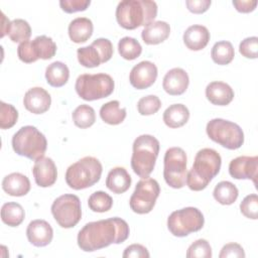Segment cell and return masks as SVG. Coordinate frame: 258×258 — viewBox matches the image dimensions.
Here are the masks:
<instances>
[{
	"mask_svg": "<svg viewBox=\"0 0 258 258\" xmlns=\"http://www.w3.org/2000/svg\"><path fill=\"white\" fill-rule=\"evenodd\" d=\"M170 34V26L165 21H153L141 32L142 40L149 45L159 44L163 42Z\"/></svg>",
	"mask_w": 258,
	"mask_h": 258,
	"instance_id": "obj_23",
	"label": "cell"
},
{
	"mask_svg": "<svg viewBox=\"0 0 258 258\" xmlns=\"http://www.w3.org/2000/svg\"><path fill=\"white\" fill-rule=\"evenodd\" d=\"M211 38L208 28L204 25L195 24L189 26L183 33V42L190 50H201L207 46Z\"/></svg>",
	"mask_w": 258,
	"mask_h": 258,
	"instance_id": "obj_20",
	"label": "cell"
},
{
	"mask_svg": "<svg viewBox=\"0 0 258 258\" xmlns=\"http://www.w3.org/2000/svg\"><path fill=\"white\" fill-rule=\"evenodd\" d=\"M118 51L124 59L133 60L141 54L142 46L135 38L125 36L118 42Z\"/></svg>",
	"mask_w": 258,
	"mask_h": 258,
	"instance_id": "obj_34",
	"label": "cell"
},
{
	"mask_svg": "<svg viewBox=\"0 0 258 258\" xmlns=\"http://www.w3.org/2000/svg\"><path fill=\"white\" fill-rule=\"evenodd\" d=\"M25 217L22 206L18 203H5L1 208V220L9 227L19 226Z\"/></svg>",
	"mask_w": 258,
	"mask_h": 258,
	"instance_id": "obj_30",
	"label": "cell"
},
{
	"mask_svg": "<svg viewBox=\"0 0 258 258\" xmlns=\"http://www.w3.org/2000/svg\"><path fill=\"white\" fill-rule=\"evenodd\" d=\"M17 54H18L19 59L26 63L34 62L38 59L33 50L31 40H26V41L21 42L17 47Z\"/></svg>",
	"mask_w": 258,
	"mask_h": 258,
	"instance_id": "obj_42",
	"label": "cell"
},
{
	"mask_svg": "<svg viewBox=\"0 0 258 258\" xmlns=\"http://www.w3.org/2000/svg\"><path fill=\"white\" fill-rule=\"evenodd\" d=\"M131 176L124 167L112 168L106 178V186L114 194L120 195L127 191L131 185Z\"/></svg>",
	"mask_w": 258,
	"mask_h": 258,
	"instance_id": "obj_24",
	"label": "cell"
},
{
	"mask_svg": "<svg viewBox=\"0 0 258 258\" xmlns=\"http://www.w3.org/2000/svg\"><path fill=\"white\" fill-rule=\"evenodd\" d=\"M115 88L113 78L108 74H83L78 77L75 89L85 101H95L110 96Z\"/></svg>",
	"mask_w": 258,
	"mask_h": 258,
	"instance_id": "obj_7",
	"label": "cell"
},
{
	"mask_svg": "<svg viewBox=\"0 0 258 258\" xmlns=\"http://www.w3.org/2000/svg\"><path fill=\"white\" fill-rule=\"evenodd\" d=\"M212 4L211 0H186L185 5L187 9L195 14L206 12Z\"/></svg>",
	"mask_w": 258,
	"mask_h": 258,
	"instance_id": "obj_46",
	"label": "cell"
},
{
	"mask_svg": "<svg viewBox=\"0 0 258 258\" xmlns=\"http://www.w3.org/2000/svg\"><path fill=\"white\" fill-rule=\"evenodd\" d=\"M229 173L236 179H251L257 184L258 156H239L230 161Z\"/></svg>",
	"mask_w": 258,
	"mask_h": 258,
	"instance_id": "obj_14",
	"label": "cell"
},
{
	"mask_svg": "<svg viewBox=\"0 0 258 258\" xmlns=\"http://www.w3.org/2000/svg\"><path fill=\"white\" fill-rule=\"evenodd\" d=\"M205 224L203 213L194 207L172 212L167 219V229L175 237H185L200 231Z\"/></svg>",
	"mask_w": 258,
	"mask_h": 258,
	"instance_id": "obj_9",
	"label": "cell"
},
{
	"mask_svg": "<svg viewBox=\"0 0 258 258\" xmlns=\"http://www.w3.org/2000/svg\"><path fill=\"white\" fill-rule=\"evenodd\" d=\"M35 183L40 187H48L54 184L57 178V169L54 161L49 157H41L35 160L32 168Z\"/></svg>",
	"mask_w": 258,
	"mask_h": 258,
	"instance_id": "obj_16",
	"label": "cell"
},
{
	"mask_svg": "<svg viewBox=\"0 0 258 258\" xmlns=\"http://www.w3.org/2000/svg\"><path fill=\"white\" fill-rule=\"evenodd\" d=\"M159 147V141L149 134L140 135L134 140L131 167L138 176L148 177L153 171Z\"/></svg>",
	"mask_w": 258,
	"mask_h": 258,
	"instance_id": "obj_4",
	"label": "cell"
},
{
	"mask_svg": "<svg viewBox=\"0 0 258 258\" xmlns=\"http://www.w3.org/2000/svg\"><path fill=\"white\" fill-rule=\"evenodd\" d=\"M130 229L127 222L114 217L106 220L90 222L79 232L77 242L81 250L93 252L110 246L120 244L127 240Z\"/></svg>",
	"mask_w": 258,
	"mask_h": 258,
	"instance_id": "obj_1",
	"label": "cell"
},
{
	"mask_svg": "<svg viewBox=\"0 0 258 258\" xmlns=\"http://www.w3.org/2000/svg\"><path fill=\"white\" fill-rule=\"evenodd\" d=\"M206 131L211 140L230 150L238 149L244 143V133L241 127L225 119L216 118L210 120Z\"/></svg>",
	"mask_w": 258,
	"mask_h": 258,
	"instance_id": "obj_8",
	"label": "cell"
},
{
	"mask_svg": "<svg viewBox=\"0 0 258 258\" xmlns=\"http://www.w3.org/2000/svg\"><path fill=\"white\" fill-rule=\"evenodd\" d=\"M89 208L96 213H105L111 210L113 206V199L105 191L99 190L93 192L88 200Z\"/></svg>",
	"mask_w": 258,
	"mask_h": 258,
	"instance_id": "obj_36",
	"label": "cell"
},
{
	"mask_svg": "<svg viewBox=\"0 0 258 258\" xmlns=\"http://www.w3.org/2000/svg\"><path fill=\"white\" fill-rule=\"evenodd\" d=\"M161 107V101L155 95L142 97L137 103V109L140 115L149 116L155 114Z\"/></svg>",
	"mask_w": 258,
	"mask_h": 258,
	"instance_id": "obj_38",
	"label": "cell"
},
{
	"mask_svg": "<svg viewBox=\"0 0 258 258\" xmlns=\"http://www.w3.org/2000/svg\"><path fill=\"white\" fill-rule=\"evenodd\" d=\"M159 194L160 187L155 179L151 177L140 179L129 201L131 210L139 215L150 213L155 206Z\"/></svg>",
	"mask_w": 258,
	"mask_h": 258,
	"instance_id": "obj_12",
	"label": "cell"
},
{
	"mask_svg": "<svg viewBox=\"0 0 258 258\" xmlns=\"http://www.w3.org/2000/svg\"><path fill=\"white\" fill-rule=\"evenodd\" d=\"M157 15V4L150 0H123L116 8V20L125 29L147 26Z\"/></svg>",
	"mask_w": 258,
	"mask_h": 258,
	"instance_id": "obj_3",
	"label": "cell"
},
{
	"mask_svg": "<svg viewBox=\"0 0 258 258\" xmlns=\"http://www.w3.org/2000/svg\"><path fill=\"white\" fill-rule=\"evenodd\" d=\"M240 53L247 58H257L258 55V37L251 36L243 39L239 45Z\"/></svg>",
	"mask_w": 258,
	"mask_h": 258,
	"instance_id": "obj_41",
	"label": "cell"
},
{
	"mask_svg": "<svg viewBox=\"0 0 258 258\" xmlns=\"http://www.w3.org/2000/svg\"><path fill=\"white\" fill-rule=\"evenodd\" d=\"M18 119V112L11 104L0 102V128L9 129L13 127Z\"/></svg>",
	"mask_w": 258,
	"mask_h": 258,
	"instance_id": "obj_37",
	"label": "cell"
},
{
	"mask_svg": "<svg viewBox=\"0 0 258 258\" xmlns=\"http://www.w3.org/2000/svg\"><path fill=\"white\" fill-rule=\"evenodd\" d=\"M211 56L214 62L220 66H225L229 64L233 60L235 56V50L230 41L222 40L214 44L212 47Z\"/></svg>",
	"mask_w": 258,
	"mask_h": 258,
	"instance_id": "obj_32",
	"label": "cell"
},
{
	"mask_svg": "<svg viewBox=\"0 0 258 258\" xmlns=\"http://www.w3.org/2000/svg\"><path fill=\"white\" fill-rule=\"evenodd\" d=\"M100 117L105 123L109 125H118L125 120L126 109L120 107L119 101L113 100L101 107Z\"/></svg>",
	"mask_w": 258,
	"mask_h": 258,
	"instance_id": "obj_28",
	"label": "cell"
},
{
	"mask_svg": "<svg viewBox=\"0 0 258 258\" xmlns=\"http://www.w3.org/2000/svg\"><path fill=\"white\" fill-rule=\"evenodd\" d=\"M189 111L183 104H172L163 113V122L169 128H179L186 124Z\"/></svg>",
	"mask_w": 258,
	"mask_h": 258,
	"instance_id": "obj_26",
	"label": "cell"
},
{
	"mask_svg": "<svg viewBox=\"0 0 258 258\" xmlns=\"http://www.w3.org/2000/svg\"><path fill=\"white\" fill-rule=\"evenodd\" d=\"M102 171L103 166L99 159L85 156L68 167L64 177L71 188L80 190L97 183L101 178Z\"/></svg>",
	"mask_w": 258,
	"mask_h": 258,
	"instance_id": "obj_5",
	"label": "cell"
},
{
	"mask_svg": "<svg viewBox=\"0 0 258 258\" xmlns=\"http://www.w3.org/2000/svg\"><path fill=\"white\" fill-rule=\"evenodd\" d=\"M31 44L37 58L50 59L56 52V44L51 37L46 35L36 36L31 40Z\"/></svg>",
	"mask_w": 258,
	"mask_h": 258,
	"instance_id": "obj_31",
	"label": "cell"
},
{
	"mask_svg": "<svg viewBox=\"0 0 258 258\" xmlns=\"http://www.w3.org/2000/svg\"><path fill=\"white\" fill-rule=\"evenodd\" d=\"M26 236L29 243L33 246L44 247L51 242L53 230L46 221L33 220L27 226Z\"/></svg>",
	"mask_w": 258,
	"mask_h": 258,
	"instance_id": "obj_18",
	"label": "cell"
},
{
	"mask_svg": "<svg viewBox=\"0 0 258 258\" xmlns=\"http://www.w3.org/2000/svg\"><path fill=\"white\" fill-rule=\"evenodd\" d=\"M221 155L212 148H203L198 151L192 167L187 171L185 183L189 189L200 191L205 189L210 181L220 172Z\"/></svg>",
	"mask_w": 258,
	"mask_h": 258,
	"instance_id": "obj_2",
	"label": "cell"
},
{
	"mask_svg": "<svg viewBox=\"0 0 258 258\" xmlns=\"http://www.w3.org/2000/svg\"><path fill=\"white\" fill-rule=\"evenodd\" d=\"M157 74V68L153 62L143 60L132 68L129 75V81L133 88L144 90L155 83Z\"/></svg>",
	"mask_w": 258,
	"mask_h": 258,
	"instance_id": "obj_15",
	"label": "cell"
},
{
	"mask_svg": "<svg viewBox=\"0 0 258 258\" xmlns=\"http://www.w3.org/2000/svg\"><path fill=\"white\" fill-rule=\"evenodd\" d=\"M1 16H2V25H1V37H4L6 34H8L9 29H10V24L11 21H9V19L5 16V14L3 12H1Z\"/></svg>",
	"mask_w": 258,
	"mask_h": 258,
	"instance_id": "obj_48",
	"label": "cell"
},
{
	"mask_svg": "<svg viewBox=\"0 0 258 258\" xmlns=\"http://www.w3.org/2000/svg\"><path fill=\"white\" fill-rule=\"evenodd\" d=\"M70 78V70L61 61H53L45 70V79L49 86L60 88L64 86Z\"/></svg>",
	"mask_w": 258,
	"mask_h": 258,
	"instance_id": "obj_27",
	"label": "cell"
},
{
	"mask_svg": "<svg viewBox=\"0 0 258 258\" xmlns=\"http://www.w3.org/2000/svg\"><path fill=\"white\" fill-rule=\"evenodd\" d=\"M93 22L87 17H77L69 24V36L75 43L86 42L93 34Z\"/></svg>",
	"mask_w": 258,
	"mask_h": 258,
	"instance_id": "obj_25",
	"label": "cell"
},
{
	"mask_svg": "<svg viewBox=\"0 0 258 258\" xmlns=\"http://www.w3.org/2000/svg\"><path fill=\"white\" fill-rule=\"evenodd\" d=\"M189 84V79L187 73L180 68H174L169 70L162 82L163 90L171 96L182 95Z\"/></svg>",
	"mask_w": 258,
	"mask_h": 258,
	"instance_id": "obj_19",
	"label": "cell"
},
{
	"mask_svg": "<svg viewBox=\"0 0 258 258\" xmlns=\"http://www.w3.org/2000/svg\"><path fill=\"white\" fill-rule=\"evenodd\" d=\"M220 258H244L245 252L243 247L238 243H228L223 246L219 254Z\"/></svg>",
	"mask_w": 258,
	"mask_h": 258,
	"instance_id": "obj_44",
	"label": "cell"
},
{
	"mask_svg": "<svg viewBox=\"0 0 258 258\" xmlns=\"http://www.w3.org/2000/svg\"><path fill=\"white\" fill-rule=\"evenodd\" d=\"M51 214L56 223L64 229L75 227L82 218L81 201L76 195L64 194L51 205Z\"/></svg>",
	"mask_w": 258,
	"mask_h": 258,
	"instance_id": "obj_11",
	"label": "cell"
},
{
	"mask_svg": "<svg viewBox=\"0 0 258 258\" xmlns=\"http://www.w3.org/2000/svg\"><path fill=\"white\" fill-rule=\"evenodd\" d=\"M12 148L20 156L31 160L43 157L47 141L45 136L34 126L27 125L21 127L12 137Z\"/></svg>",
	"mask_w": 258,
	"mask_h": 258,
	"instance_id": "obj_6",
	"label": "cell"
},
{
	"mask_svg": "<svg viewBox=\"0 0 258 258\" xmlns=\"http://www.w3.org/2000/svg\"><path fill=\"white\" fill-rule=\"evenodd\" d=\"M214 199L221 205L229 206L236 202L239 190L237 186L228 180L220 181L214 188L213 191Z\"/></svg>",
	"mask_w": 258,
	"mask_h": 258,
	"instance_id": "obj_29",
	"label": "cell"
},
{
	"mask_svg": "<svg viewBox=\"0 0 258 258\" xmlns=\"http://www.w3.org/2000/svg\"><path fill=\"white\" fill-rule=\"evenodd\" d=\"M233 89L224 82H212L206 88V97L217 106L229 105L234 99Z\"/></svg>",
	"mask_w": 258,
	"mask_h": 258,
	"instance_id": "obj_21",
	"label": "cell"
},
{
	"mask_svg": "<svg viewBox=\"0 0 258 258\" xmlns=\"http://www.w3.org/2000/svg\"><path fill=\"white\" fill-rule=\"evenodd\" d=\"M51 104V97L46 90L41 87L29 89L23 98V105L32 114L45 113Z\"/></svg>",
	"mask_w": 258,
	"mask_h": 258,
	"instance_id": "obj_17",
	"label": "cell"
},
{
	"mask_svg": "<svg viewBox=\"0 0 258 258\" xmlns=\"http://www.w3.org/2000/svg\"><path fill=\"white\" fill-rule=\"evenodd\" d=\"M122 256L123 258H148L150 257V254L143 245L132 244L126 247Z\"/></svg>",
	"mask_w": 258,
	"mask_h": 258,
	"instance_id": "obj_45",
	"label": "cell"
},
{
	"mask_svg": "<svg viewBox=\"0 0 258 258\" xmlns=\"http://www.w3.org/2000/svg\"><path fill=\"white\" fill-rule=\"evenodd\" d=\"M2 188L9 196L23 197L30 190V181L26 175L20 172H13L3 178Z\"/></svg>",
	"mask_w": 258,
	"mask_h": 258,
	"instance_id": "obj_22",
	"label": "cell"
},
{
	"mask_svg": "<svg viewBox=\"0 0 258 258\" xmlns=\"http://www.w3.org/2000/svg\"><path fill=\"white\" fill-rule=\"evenodd\" d=\"M240 211L248 219H258V196L251 194L246 196L240 204Z\"/></svg>",
	"mask_w": 258,
	"mask_h": 258,
	"instance_id": "obj_40",
	"label": "cell"
},
{
	"mask_svg": "<svg viewBox=\"0 0 258 258\" xmlns=\"http://www.w3.org/2000/svg\"><path fill=\"white\" fill-rule=\"evenodd\" d=\"M187 258H211L212 247L210 243L205 239H199L195 241L186 251Z\"/></svg>",
	"mask_w": 258,
	"mask_h": 258,
	"instance_id": "obj_39",
	"label": "cell"
},
{
	"mask_svg": "<svg viewBox=\"0 0 258 258\" xmlns=\"http://www.w3.org/2000/svg\"><path fill=\"white\" fill-rule=\"evenodd\" d=\"M91 4L90 0H60L59 6L67 13L85 11Z\"/></svg>",
	"mask_w": 258,
	"mask_h": 258,
	"instance_id": "obj_43",
	"label": "cell"
},
{
	"mask_svg": "<svg viewBox=\"0 0 258 258\" xmlns=\"http://www.w3.org/2000/svg\"><path fill=\"white\" fill-rule=\"evenodd\" d=\"M187 157L180 147H170L166 150L163 158V177L165 182L172 188H181L185 184Z\"/></svg>",
	"mask_w": 258,
	"mask_h": 258,
	"instance_id": "obj_10",
	"label": "cell"
},
{
	"mask_svg": "<svg viewBox=\"0 0 258 258\" xmlns=\"http://www.w3.org/2000/svg\"><path fill=\"white\" fill-rule=\"evenodd\" d=\"M8 35L13 42L21 43L29 39L31 35V27L29 23L24 19H14L11 21Z\"/></svg>",
	"mask_w": 258,
	"mask_h": 258,
	"instance_id": "obj_35",
	"label": "cell"
},
{
	"mask_svg": "<svg viewBox=\"0 0 258 258\" xmlns=\"http://www.w3.org/2000/svg\"><path fill=\"white\" fill-rule=\"evenodd\" d=\"M72 118H73L74 124L77 127H79L81 129L89 128L96 121L95 110L89 105L82 104L74 110V112L72 114Z\"/></svg>",
	"mask_w": 258,
	"mask_h": 258,
	"instance_id": "obj_33",
	"label": "cell"
},
{
	"mask_svg": "<svg viewBox=\"0 0 258 258\" xmlns=\"http://www.w3.org/2000/svg\"><path fill=\"white\" fill-rule=\"evenodd\" d=\"M113 44L108 38H97L91 45L78 48L79 62L85 68H96L108 61L113 55Z\"/></svg>",
	"mask_w": 258,
	"mask_h": 258,
	"instance_id": "obj_13",
	"label": "cell"
},
{
	"mask_svg": "<svg viewBox=\"0 0 258 258\" xmlns=\"http://www.w3.org/2000/svg\"><path fill=\"white\" fill-rule=\"evenodd\" d=\"M233 5L235 6L236 10L242 13H249L252 12L256 6L257 1L256 0H240V1H233Z\"/></svg>",
	"mask_w": 258,
	"mask_h": 258,
	"instance_id": "obj_47",
	"label": "cell"
}]
</instances>
